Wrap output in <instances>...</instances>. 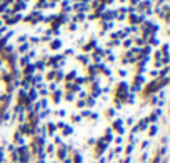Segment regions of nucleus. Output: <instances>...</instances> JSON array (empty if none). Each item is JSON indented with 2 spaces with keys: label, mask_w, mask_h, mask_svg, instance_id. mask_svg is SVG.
Listing matches in <instances>:
<instances>
[{
  "label": "nucleus",
  "mask_w": 170,
  "mask_h": 163,
  "mask_svg": "<svg viewBox=\"0 0 170 163\" xmlns=\"http://www.w3.org/2000/svg\"><path fill=\"white\" fill-rule=\"evenodd\" d=\"M65 113H67L65 110H58V112H57V115H60V117H65Z\"/></svg>",
  "instance_id": "obj_9"
},
{
  "label": "nucleus",
  "mask_w": 170,
  "mask_h": 163,
  "mask_svg": "<svg viewBox=\"0 0 170 163\" xmlns=\"http://www.w3.org/2000/svg\"><path fill=\"white\" fill-rule=\"evenodd\" d=\"M132 150H134V147H132V145H128V147H127V155H130V153H132Z\"/></svg>",
  "instance_id": "obj_6"
},
{
  "label": "nucleus",
  "mask_w": 170,
  "mask_h": 163,
  "mask_svg": "<svg viewBox=\"0 0 170 163\" xmlns=\"http://www.w3.org/2000/svg\"><path fill=\"white\" fill-rule=\"evenodd\" d=\"M82 115H84V117H90V112L85 110V112H82Z\"/></svg>",
  "instance_id": "obj_10"
},
{
  "label": "nucleus",
  "mask_w": 170,
  "mask_h": 163,
  "mask_svg": "<svg viewBox=\"0 0 170 163\" xmlns=\"http://www.w3.org/2000/svg\"><path fill=\"white\" fill-rule=\"evenodd\" d=\"M73 161H75V163H82V155H80V153H77V155L73 156Z\"/></svg>",
  "instance_id": "obj_4"
},
{
  "label": "nucleus",
  "mask_w": 170,
  "mask_h": 163,
  "mask_svg": "<svg viewBox=\"0 0 170 163\" xmlns=\"http://www.w3.org/2000/svg\"><path fill=\"white\" fill-rule=\"evenodd\" d=\"M52 48H53V50H57V48H60V42H53Z\"/></svg>",
  "instance_id": "obj_5"
},
{
  "label": "nucleus",
  "mask_w": 170,
  "mask_h": 163,
  "mask_svg": "<svg viewBox=\"0 0 170 163\" xmlns=\"http://www.w3.org/2000/svg\"><path fill=\"white\" fill-rule=\"evenodd\" d=\"M87 103H89L90 107H94V105H95V100H94V98H89V100H87Z\"/></svg>",
  "instance_id": "obj_7"
},
{
  "label": "nucleus",
  "mask_w": 170,
  "mask_h": 163,
  "mask_svg": "<svg viewBox=\"0 0 170 163\" xmlns=\"http://www.w3.org/2000/svg\"><path fill=\"white\" fill-rule=\"evenodd\" d=\"M157 132H158V128H157V126L153 125L152 128H150V132H149V133H150V137H155V133H157Z\"/></svg>",
  "instance_id": "obj_3"
},
{
  "label": "nucleus",
  "mask_w": 170,
  "mask_h": 163,
  "mask_svg": "<svg viewBox=\"0 0 170 163\" xmlns=\"http://www.w3.org/2000/svg\"><path fill=\"white\" fill-rule=\"evenodd\" d=\"M57 153H58V158H60V160H63V158L67 156V147H65V145H63V147H60Z\"/></svg>",
  "instance_id": "obj_1"
},
{
  "label": "nucleus",
  "mask_w": 170,
  "mask_h": 163,
  "mask_svg": "<svg viewBox=\"0 0 170 163\" xmlns=\"http://www.w3.org/2000/svg\"><path fill=\"white\" fill-rule=\"evenodd\" d=\"M47 128H48V132H50V135H53V132H55V128H57V126H55L53 123H48V125H47Z\"/></svg>",
  "instance_id": "obj_2"
},
{
  "label": "nucleus",
  "mask_w": 170,
  "mask_h": 163,
  "mask_svg": "<svg viewBox=\"0 0 170 163\" xmlns=\"http://www.w3.org/2000/svg\"><path fill=\"white\" fill-rule=\"evenodd\" d=\"M72 120H73V121H80V120H82V117H79V115H73V117H72Z\"/></svg>",
  "instance_id": "obj_8"
}]
</instances>
